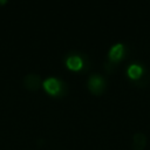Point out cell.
Here are the masks:
<instances>
[{"label": "cell", "mask_w": 150, "mask_h": 150, "mask_svg": "<svg viewBox=\"0 0 150 150\" xmlns=\"http://www.w3.org/2000/svg\"><path fill=\"white\" fill-rule=\"evenodd\" d=\"M45 89L50 94V95H59L62 90V83L54 77H49L43 82Z\"/></svg>", "instance_id": "7a4b0ae2"}, {"label": "cell", "mask_w": 150, "mask_h": 150, "mask_svg": "<svg viewBox=\"0 0 150 150\" xmlns=\"http://www.w3.org/2000/svg\"><path fill=\"white\" fill-rule=\"evenodd\" d=\"M132 145L135 150H143L146 145V137L142 132H137L132 137Z\"/></svg>", "instance_id": "5b68a950"}, {"label": "cell", "mask_w": 150, "mask_h": 150, "mask_svg": "<svg viewBox=\"0 0 150 150\" xmlns=\"http://www.w3.org/2000/svg\"><path fill=\"white\" fill-rule=\"evenodd\" d=\"M67 66L70 68V69H80L82 67V60L80 56L77 55H71V56H68L67 57Z\"/></svg>", "instance_id": "8992f818"}, {"label": "cell", "mask_w": 150, "mask_h": 150, "mask_svg": "<svg viewBox=\"0 0 150 150\" xmlns=\"http://www.w3.org/2000/svg\"><path fill=\"white\" fill-rule=\"evenodd\" d=\"M143 73V68L139 66V64H130L129 68H128V75L131 77V79H138L141 77Z\"/></svg>", "instance_id": "52a82bcc"}, {"label": "cell", "mask_w": 150, "mask_h": 150, "mask_svg": "<svg viewBox=\"0 0 150 150\" xmlns=\"http://www.w3.org/2000/svg\"><path fill=\"white\" fill-rule=\"evenodd\" d=\"M123 52H124V48H123V45H122V43H116V45H114V46L110 48L109 54H108L109 60H110L111 62L118 61V60L122 57Z\"/></svg>", "instance_id": "3957f363"}, {"label": "cell", "mask_w": 150, "mask_h": 150, "mask_svg": "<svg viewBox=\"0 0 150 150\" xmlns=\"http://www.w3.org/2000/svg\"><path fill=\"white\" fill-rule=\"evenodd\" d=\"M104 80L98 75V74H94L89 77L88 80V88L93 94H101L104 90Z\"/></svg>", "instance_id": "6da1fadb"}, {"label": "cell", "mask_w": 150, "mask_h": 150, "mask_svg": "<svg viewBox=\"0 0 150 150\" xmlns=\"http://www.w3.org/2000/svg\"><path fill=\"white\" fill-rule=\"evenodd\" d=\"M23 82H25L26 88H28L29 90H36L39 88L40 77L36 74H28V75L25 76Z\"/></svg>", "instance_id": "277c9868"}, {"label": "cell", "mask_w": 150, "mask_h": 150, "mask_svg": "<svg viewBox=\"0 0 150 150\" xmlns=\"http://www.w3.org/2000/svg\"><path fill=\"white\" fill-rule=\"evenodd\" d=\"M5 1H6V0H0V2H5Z\"/></svg>", "instance_id": "ba28073f"}]
</instances>
